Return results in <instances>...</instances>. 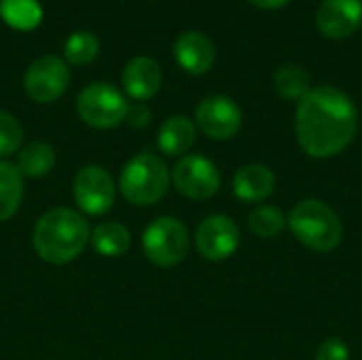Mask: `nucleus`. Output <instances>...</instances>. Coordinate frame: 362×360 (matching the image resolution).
<instances>
[{"mask_svg":"<svg viewBox=\"0 0 362 360\" xmlns=\"http://www.w3.org/2000/svg\"><path fill=\"white\" fill-rule=\"evenodd\" d=\"M358 132V110L348 93L320 85L299 100L295 134L301 149L314 159H329L346 151Z\"/></svg>","mask_w":362,"mask_h":360,"instance_id":"1","label":"nucleus"},{"mask_svg":"<svg viewBox=\"0 0 362 360\" xmlns=\"http://www.w3.org/2000/svg\"><path fill=\"white\" fill-rule=\"evenodd\" d=\"M89 242L87 221L70 208L47 210L32 233L36 255L51 265H66L74 261Z\"/></svg>","mask_w":362,"mask_h":360,"instance_id":"2","label":"nucleus"},{"mask_svg":"<svg viewBox=\"0 0 362 360\" xmlns=\"http://www.w3.org/2000/svg\"><path fill=\"white\" fill-rule=\"evenodd\" d=\"M293 236L316 252H331L341 244L344 225L337 212L320 199H303L288 214Z\"/></svg>","mask_w":362,"mask_h":360,"instance_id":"3","label":"nucleus"},{"mask_svg":"<svg viewBox=\"0 0 362 360\" xmlns=\"http://www.w3.org/2000/svg\"><path fill=\"white\" fill-rule=\"evenodd\" d=\"M170 189V170L165 161L153 153H140L127 161L119 178L121 195L134 206H153L165 197Z\"/></svg>","mask_w":362,"mask_h":360,"instance_id":"4","label":"nucleus"},{"mask_svg":"<svg viewBox=\"0 0 362 360\" xmlns=\"http://www.w3.org/2000/svg\"><path fill=\"white\" fill-rule=\"evenodd\" d=\"M142 248L151 263L159 267H174L189 255V231L178 219L161 216L146 227Z\"/></svg>","mask_w":362,"mask_h":360,"instance_id":"5","label":"nucleus"},{"mask_svg":"<svg viewBox=\"0 0 362 360\" xmlns=\"http://www.w3.org/2000/svg\"><path fill=\"white\" fill-rule=\"evenodd\" d=\"M127 100L123 93L108 83H91L87 85L76 100L78 117L95 129H112L127 115Z\"/></svg>","mask_w":362,"mask_h":360,"instance_id":"6","label":"nucleus"},{"mask_svg":"<svg viewBox=\"0 0 362 360\" xmlns=\"http://www.w3.org/2000/svg\"><path fill=\"white\" fill-rule=\"evenodd\" d=\"M70 83L68 64L55 55H42L34 59L23 76V87L30 100L38 104L55 102L64 95Z\"/></svg>","mask_w":362,"mask_h":360,"instance_id":"7","label":"nucleus"},{"mask_svg":"<svg viewBox=\"0 0 362 360\" xmlns=\"http://www.w3.org/2000/svg\"><path fill=\"white\" fill-rule=\"evenodd\" d=\"M172 182L189 199H210L221 187V174L204 155H185L172 170Z\"/></svg>","mask_w":362,"mask_h":360,"instance_id":"8","label":"nucleus"},{"mask_svg":"<svg viewBox=\"0 0 362 360\" xmlns=\"http://www.w3.org/2000/svg\"><path fill=\"white\" fill-rule=\"evenodd\" d=\"M117 187L110 172L102 166H85L74 178V199L76 206L91 214L102 216L115 204Z\"/></svg>","mask_w":362,"mask_h":360,"instance_id":"9","label":"nucleus"},{"mask_svg":"<svg viewBox=\"0 0 362 360\" xmlns=\"http://www.w3.org/2000/svg\"><path fill=\"white\" fill-rule=\"evenodd\" d=\"M197 127L212 140H229L242 127V110L227 95H208L195 110Z\"/></svg>","mask_w":362,"mask_h":360,"instance_id":"10","label":"nucleus"},{"mask_svg":"<svg viewBox=\"0 0 362 360\" xmlns=\"http://www.w3.org/2000/svg\"><path fill=\"white\" fill-rule=\"evenodd\" d=\"M197 252L208 261H225L233 257L240 246V227L225 214H212L204 219L195 233Z\"/></svg>","mask_w":362,"mask_h":360,"instance_id":"11","label":"nucleus"},{"mask_svg":"<svg viewBox=\"0 0 362 360\" xmlns=\"http://www.w3.org/2000/svg\"><path fill=\"white\" fill-rule=\"evenodd\" d=\"M362 23V0H325L316 13V28L331 40L352 36Z\"/></svg>","mask_w":362,"mask_h":360,"instance_id":"12","label":"nucleus"},{"mask_svg":"<svg viewBox=\"0 0 362 360\" xmlns=\"http://www.w3.org/2000/svg\"><path fill=\"white\" fill-rule=\"evenodd\" d=\"M174 57L189 74H206L216 57L214 42L204 32H185L174 42Z\"/></svg>","mask_w":362,"mask_h":360,"instance_id":"13","label":"nucleus"},{"mask_svg":"<svg viewBox=\"0 0 362 360\" xmlns=\"http://www.w3.org/2000/svg\"><path fill=\"white\" fill-rule=\"evenodd\" d=\"M161 87V68L153 57L140 55L127 62L123 70V89L129 98L144 102L151 100Z\"/></svg>","mask_w":362,"mask_h":360,"instance_id":"14","label":"nucleus"},{"mask_svg":"<svg viewBox=\"0 0 362 360\" xmlns=\"http://www.w3.org/2000/svg\"><path fill=\"white\" fill-rule=\"evenodd\" d=\"M276 176L267 166L248 163L233 176V193L242 202H263L274 193Z\"/></svg>","mask_w":362,"mask_h":360,"instance_id":"15","label":"nucleus"},{"mask_svg":"<svg viewBox=\"0 0 362 360\" xmlns=\"http://www.w3.org/2000/svg\"><path fill=\"white\" fill-rule=\"evenodd\" d=\"M157 144H159L161 153H165L170 157L187 155L189 149L195 144V125H193V121L187 119V117H180V115L165 119L163 125L159 127Z\"/></svg>","mask_w":362,"mask_h":360,"instance_id":"16","label":"nucleus"},{"mask_svg":"<svg viewBox=\"0 0 362 360\" xmlns=\"http://www.w3.org/2000/svg\"><path fill=\"white\" fill-rule=\"evenodd\" d=\"M91 246L102 257H121L132 246V233L123 223H100L91 233Z\"/></svg>","mask_w":362,"mask_h":360,"instance_id":"17","label":"nucleus"},{"mask_svg":"<svg viewBox=\"0 0 362 360\" xmlns=\"http://www.w3.org/2000/svg\"><path fill=\"white\" fill-rule=\"evenodd\" d=\"M23 176L15 163L0 159V223L8 221L21 206Z\"/></svg>","mask_w":362,"mask_h":360,"instance_id":"18","label":"nucleus"},{"mask_svg":"<svg viewBox=\"0 0 362 360\" xmlns=\"http://www.w3.org/2000/svg\"><path fill=\"white\" fill-rule=\"evenodd\" d=\"M55 166V151L45 140H34L21 149L17 157V170L28 178H42Z\"/></svg>","mask_w":362,"mask_h":360,"instance_id":"19","label":"nucleus"},{"mask_svg":"<svg viewBox=\"0 0 362 360\" xmlns=\"http://www.w3.org/2000/svg\"><path fill=\"white\" fill-rule=\"evenodd\" d=\"M0 17L15 30H34L42 19L38 0H0Z\"/></svg>","mask_w":362,"mask_h":360,"instance_id":"20","label":"nucleus"},{"mask_svg":"<svg viewBox=\"0 0 362 360\" xmlns=\"http://www.w3.org/2000/svg\"><path fill=\"white\" fill-rule=\"evenodd\" d=\"M274 87L284 100H303L310 93V74L301 66H282L274 76Z\"/></svg>","mask_w":362,"mask_h":360,"instance_id":"21","label":"nucleus"},{"mask_svg":"<svg viewBox=\"0 0 362 360\" xmlns=\"http://www.w3.org/2000/svg\"><path fill=\"white\" fill-rule=\"evenodd\" d=\"M286 225H288V219L276 206H259L250 212V219H248L250 231L261 240H274L276 236L284 231Z\"/></svg>","mask_w":362,"mask_h":360,"instance_id":"22","label":"nucleus"},{"mask_svg":"<svg viewBox=\"0 0 362 360\" xmlns=\"http://www.w3.org/2000/svg\"><path fill=\"white\" fill-rule=\"evenodd\" d=\"M64 53H66V59H68L72 66L91 64V62L98 57V53H100V40H98V36L91 34V32H74V34L66 40Z\"/></svg>","mask_w":362,"mask_h":360,"instance_id":"23","label":"nucleus"},{"mask_svg":"<svg viewBox=\"0 0 362 360\" xmlns=\"http://www.w3.org/2000/svg\"><path fill=\"white\" fill-rule=\"evenodd\" d=\"M21 142H23L21 123L13 115L0 110V157L13 155L21 146Z\"/></svg>","mask_w":362,"mask_h":360,"instance_id":"24","label":"nucleus"},{"mask_svg":"<svg viewBox=\"0 0 362 360\" xmlns=\"http://www.w3.org/2000/svg\"><path fill=\"white\" fill-rule=\"evenodd\" d=\"M316 360H350V348L339 337H329L320 344Z\"/></svg>","mask_w":362,"mask_h":360,"instance_id":"25","label":"nucleus"},{"mask_svg":"<svg viewBox=\"0 0 362 360\" xmlns=\"http://www.w3.org/2000/svg\"><path fill=\"white\" fill-rule=\"evenodd\" d=\"M125 121L132 125V127H146L148 121H151V110L148 106L144 104H129L127 106V115H125Z\"/></svg>","mask_w":362,"mask_h":360,"instance_id":"26","label":"nucleus"},{"mask_svg":"<svg viewBox=\"0 0 362 360\" xmlns=\"http://www.w3.org/2000/svg\"><path fill=\"white\" fill-rule=\"evenodd\" d=\"M248 2L255 4L257 8H263V11H276V8L286 6L291 0H248Z\"/></svg>","mask_w":362,"mask_h":360,"instance_id":"27","label":"nucleus"}]
</instances>
